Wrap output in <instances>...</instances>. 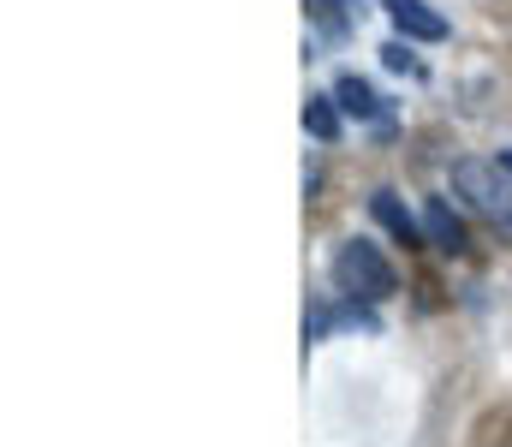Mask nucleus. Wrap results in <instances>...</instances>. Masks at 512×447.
<instances>
[{"label":"nucleus","mask_w":512,"mask_h":447,"mask_svg":"<svg viewBox=\"0 0 512 447\" xmlns=\"http://www.w3.org/2000/svg\"><path fill=\"white\" fill-rule=\"evenodd\" d=\"M328 281H334L346 298H358V304H387V298L399 293V269L387 263L382 245L364 239V233L334 245V257H328Z\"/></svg>","instance_id":"1"},{"label":"nucleus","mask_w":512,"mask_h":447,"mask_svg":"<svg viewBox=\"0 0 512 447\" xmlns=\"http://www.w3.org/2000/svg\"><path fill=\"white\" fill-rule=\"evenodd\" d=\"M453 191L465 197V209L495 227L501 239L512 245V173L501 161H483V155H459L453 161Z\"/></svg>","instance_id":"2"},{"label":"nucleus","mask_w":512,"mask_h":447,"mask_svg":"<svg viewBox=\"0 0 512 447\" xmlns=\"http://www.w3.org/2000/svg\"><path fill=\"white\" fill-rule=\"evenodd\" d=\"M423 239L435 245V251H447V257H465L471 251V227H465V215L447 203V197H423Z\"/></svg>","instance_id":"3"},{"label":"nucleus","mask_w":512,"mask_h":447,"mask_svg":"<svg viewBox=\"0 0 512 447\" xmlns=\"http://www.w3.org/2000/svg\"><path fill=\"white\" fill-rule=\"evenodd\" d=\"M370 215H376V227H382L393 245H405V251L423 245V221L405 209V197H399L393 185H376V191H370Z\"/></svg>","instance_id":"4"},{"label":"nucleus","mask_w":512,"mask_h":447,"mask_svg":"<svg viewBox=\"0 0 512 447\" xmlns=\"http://www.w3.org/2000/svg\"><path fill=\"white\" fill-rule=\"evenodd\" d=\"M387 18H393V30L405 36V42H447V18L429 6V0H382Z\"/></svg>","instance_id":"5"},{"label":"nucleus","mask_w":512,"mask_h":447,"mask_svg":"<svg viewBox=\"0 0 512 447\" xmlns=\"http://www.w3.org/2000/svg\"><path fill=\"white\" fill-rule=\"evenodd\" d=\"M310 24L328 36V42H346L358 24H364V0H304Z\"/></svg>","instance_id":"6"},{"label":"nucleus","mask_w":512,"mask_h":447,"mask_svg":"<svg viewBox=\"0 0 512 447\" xmlns=\"http://www.w3.org/2000/svg\"><path fill=\"white\" fill-rule=\"evenodd\" d=\"M334 102H340L346 114H358V120H387V102L376 96V84L358 78V72H340V78H334Z\"/></svg>","instance_id":"7"},{"label":"nucleus","mask_w":512,"mask_h":447,"mask_svg":"<svg viewBox=\"0 0 512 447\" xmlns=\"http://www.w3.org/2000/svg\"><path fill=\"white\" fill-rule=\"evenodd\" d=\"M471 447H512V400H495L471 418Z\"/></svg>","instance_id":"8"},{"label":"nucleus","mask_w":512,"mask_h":447,"mask_svg":"<svg viewBox=\"0 0 512 447\" xmlns=\"http://www.w3.org/2000/svg\"><path fill=\"white\" fill-rule=\"evenodd\" d=\"M340 114H346V108H340L334 96H310V102H304V132H310L316 144H334V138H340Z\"/></svg>","instance_id":"9"},{"label":"nucleus","mask_w":512,"mask_h":447,"mask_svg":"<svg viewBox=\"0 0 512 447\" xmlns=\"http://www.w3.org/2000/svg\"><path fill=\"white\" fill-rule=\"evenodd\" d=\"M382 66H387V72H405V78H423V60L411 54V42H405V36L382 42Z\"/></svg>","instance_id":"10"},{"label":"nucleus","mask_w":512,"mask_h":447,"mask_svg":"<svg viewBox=\"0 0 512 447\" xmlns=\"http://www.w3.org/2000/svg\"><path fill=\"white\" fill-rule=\"evenodd\" d=\"M495 161H501V167H507V173H512V149H501V155H495Z\"/></svg>","instance_id":"11"}]
</instances>
